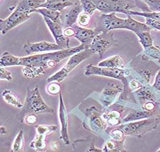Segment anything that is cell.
Masks as SVG:
<instances>
[{
  "mask_svg": "<svg viewBox=\"0 0 160 152\" xmlns=\"http://www.w3.org/2000/svg\"><path fill=\"white\" fill-rule=\"evenodd\" d=\"M85 49H87L86 46L80 44L79 46L59 51L20 57V66L24 67L22 70V74L29 79H33L42 75L47 69L54 68L62 60L72 56Z\"/></svg>",
  "mask_w": 160,
  "mask_h": 152,
  "instance_id": "6da1fadb",
  "label": "cell"
},
{
  "mask_svg": "<svg viewBox=\"0 0 160 152\" xmlns=\"http://www.w3.org/2000/svg\"><path fill=\"white\" fill-rule=\"evenodd\" d=\"M160 123V116L156 115L151 118L121 124L116 127L121 129L126 136L142 138L149 132L155 130Z\"/></svg>",
  "mask_w": 160,
  "mask_h": 152,
  "instance_id": "7a4b0ae2",
  "label": "cell"
},
{
  "mask_svg": "<svg viewBox=\"0 0 160 152\" xmlns=\"http://www.w3.org/2000/svg\"><path fill=\"white\" fill-rule=\"evenodd\" d=\"M54 113V109L47 105L42 99L38 86L27 90L24 106L22 109V115L23 114H39Z\"/></svg>",
  "mask_w": 160,
  "mask_h": 152,
  "instance_id": "3957f363",
  "label": "cell"
},
{
  "mask_svg": "<svg viewBox=\"0 0 160 152\" xmlns=\"http://www.w3.org/2000/svg\"><path fill=\"white\" fill-rule=\"evenodd\" d=\"M132 71L126 69H112L107 68V67H101L99 66H94L92 64H88L86 66L84 71L85 76H99L109 77L111 79L121 80L124 86V90L122 92V94L128 93L129 84L127 78L131 75Z\"/></svg>",
  "mask_w": 160,
  "mask_h": 152,
  "instance_id": "277c9868",
  "label": "cell"
},
{
  "mask_svg": "<svg viewBox=\"0 0 160 152\" xmlns=\"http://www.w3.org/2000/svg\"><path fill=\"white\" fill-rule=\"evenodd\" d=\"M92 54H94L89 49H85L78 53L74 54V55L70 56V59L67 62V64L60 70L47 79V82L49 83L52 81H57L60 83L61 81H64L68 76L70 72L77 66H79L80 64H82V62L89 59Z\"/></svg>",
  "mask_w": 160,
  "mask_h": 152,
  "instance_id": "5b68a950",
  "label": "cell"
},
{
  "mask_svg": "<svg viewBox=\"0 0 160 152\" xmlns=\"http://www.w3.org/2000/svg\"><path fill=\"white\" fill-rule=\"evenodd\" d=\"M102 114L94 106L87 108L85 111V118L83 121L84 128L96 135L102 136L104 134H107L105 129L106 123L102 119Z\"/></svg>",
  "mask_w": 160,
  "mask_h": 152,
  "instance_id": "8992f818",
  "label": "cell"
},
{
  "mask_svg": "<svg viewBox=\"0 0 160 152\" xmlns=\"http://www.w3.org/2000/svg\"><path fill=\"white\" fill-rule=\"evenodd\" d=\"M97 9L102 14L109 13H123L129 14V12L133 10L137 4L129 0H103L97 4Z\"/></svg>",
  "mask_w": 160,
  "mask_h": 152,
  "instance_id": "52a82bcc",
  "label": "cell"
},
{
  "mask_svg": "<svg viewBox=\"0 0 160 152\" xmlns=\"http://www.w3.org/2000/svg\"><path fill=\"white\" fill-rule=\"evenodd\" d=\"M114 43V34L112 31L100 32L94 37L93 40L87 49L93 54H97L99 58H102L104 54Z\"/></svg>",
  "mask_w": 160,
  "mask_h": 152,
  "instance_id": "ba28073f",
  "label": "cell"
},
{
  "mask_svg": "<svg viewBox=\"0 0 160 152\" xmlns=\"http://www.w3.org/2000/svg\"><path fill=\"white\" fill-rule=\"evenodd\" d=\"M125 19L118 17L115 13L102 14L97 19L95 29L98 32H110L124 29Z\"/></svg>",
  "mask_w": 160,
  "mask_h": 152,
  "instance_id": "9c48e42d",
  "label": "cell"
},
{
  "mask_svg": "<svg viewBox=\"0 0 160 152\" xmlns=\"http://www.w3.org/2000/svg\"><path fill=\"white\" fill-rule=\"evenodd\" d=\"M57 129L58 126L57 125L40 124L36 126V136L30 143V148L39 152L46 151L47 149L46 144L47 136Z\"/></svg>",
  "mask_w": 160,
  "mask_h": 152,
  "instance_id": "30bf717a",
  "label": "cell"
},
{
  "mask_svg": "<svg viewBox=\"0 0 160 152\" xmlns=\"http://www.w3.org/2000/svg\"><path fill=\"white\" fill-rule=\"evenodd\" d=\"M124 90V86H122L117 81H112L104 87L103 90L97 94L96 100L104 107L107 108L114 103L117 96Z\"/></svg>",
  "mask_w": 160,
  "mask_h": 152,
  "instance_id": "8fae6325",
  "label": "cell"
},
{
  "mask_svg": "<svg viewBox=\"0 0 160 152\" xmlns=\"http://www.w3.org/2000/svg\"><path fill=\"white\" fill-rule=\"evenodd\" d=\"M30 18V14L27 12L14 9L10 15L5 19L0 20V31L2 35L6 34L14 27L20 25L28 20Z\"/></svg>",
  "mask_w": 160,
  "mask_h": 152,
  "instance_id": "7c38bea8",
  "label": "cell"
},
{
  "mask_svg": "<svg viewBox=\"0 0 160 152\" xmlns=\"http://www.w3.org/2000/svg\"><path fill=\"white\" fill-rule=\"evenodd\" d=\"M124 110V106L118 102H114L112 105L104 109L102 116L105 123L109 126L108 128H113L122 124V119H121V116Z\"/></svg>",
  "mask_w": 160,
  "mask_h": 152,
  "instance_id": "4fadbf2b",
  "label": "cell"
},
{
  "mask_svg": "<svg viewBox=\"0 0 160 152\" xmlns=\"http://www.w3.org/2000/svg\"><path fill=\"white\" fill-rule=\"evenodd\" d=\"M59 119L60 123V138L64 144L68 145L70 144L69 137V120L68 113L65 106L62 92L59 94Z\"/></svg>",
  "mask_w": 160,
  "mask_h": 152,
  "instance_id": "5bb4252c",
  "label": "cell"
},
{
  "mask_svg": "<svg viewBox=\"0 0 160 152\" xmlns=\"http://www.w3.org/2000/svg\"><path fill=\"white\" fill-rule=\"evenodd\" d=\"M45 23L48 27L49 30L53 36L55 42L62 49H67L69 47V40L64 34V27L61 24L52 21L47 17H43Z\"/></svg>",
  "mask_w": 160,
  "mask_h": 152,
  "instance_id": "9a60e30c",
  "label": "cell"
},
{
  "mask_svg": "<svg viewBox=\"0 0 160 152\" xmlns=\"http://www.w3.org/2000/svg\"><path fill=\"white\" fill-rule=\"evenodd\" d=\"M61 49H62L57 43H52V42H35V43L27 42L23 46L24 51L29 55L36 53H41V52L59 51Z\"/></svg>",
  "mask_w": 160,
  "mask_h": 152,
  "instance_id": "2e32d148",
  "label": "cell"
},
{
  "mask_svg": "<svg viewBox=\"0 0 160 152\" xmlns=\"http://www.w3.org/2000/svg\"><path fill=\"white\" fill-rule=\"evenodd\" d=\"M83 12L82 4L78 0V2H75L73 6L66 12L64 9L61 12V17H60V22L62 27L64 28L72 27L75 24L78 17L81 12Z\"/></svg>",
  "mask_w": 160,
  "mask_h": 152,
  "instance_id": "e0dca14e",
  "label": "cell"
},
{
  "mask_svg": "<svg viewBox=\"0 0 160 152\" xmlns=\"http://www.w3.org/2000/svg\"><path fill=\"white\" fill-rule=\"evenodd\" d=\"M72 27L75 30L74 38H76L77 40L80 42L81 44L86 46L87 48L91 44L94 37L99 32L95 28L87 29L79 25H76V24H74Z\"/></svg>",
  "mask_w": 160,
  "mask_h": 152,
  "instance_id": "ac0fdd59",
  "label": "cell"
},
{
  "mask_svg": "<svg viewBox=\"0 0 160 152\" xmlns=\"http://www.w3.org/2000/svg\"><path fill=\"white\" fill-rule=\"evenodd\" d=\"M127 18L125 19V24L124 29L132 31L135 34L142 32H150L152 29L146 23H142L141 22L135 20L132 17V15L127 14Z\"/></svg>",
  "mask_w": 160,
  "mask_h": 152,
  "instance_id": "d6986e66",
  "label": "cell"
},
{
  "mask_svg": "<svg viewBox=\"0 0 160 152\" xmlns=\"http://www.w3.org/2000/svg\"><path fill=\"white\" fill-rule=\"evenodd\" d=\"M154 116H156L155 115V112L144 110L143 109L142 110L141 109H134V110L130 111L124 118L122 119V124L151 118V117Z\"/></svg>",
  "mask_w": 160,
  "mask_h": 152,
  "instance_id": "ffe728a7",
  "label": "cell"
},
{
  "mask_svg": "<svg viewBox=\"0 0 160 152\" xmlns=\"http://www.w3.org/2000/svg\"><path fill=\"white\" fill-rule=\"evenodd\" d=\"M152 89L153 86H142L140 88L134 91V93L137 95V98L142 106L147 101H156V96L153 93Z\"/></svg>",
  "mask_w": 160,
  "mask_h": 152,
  "instance_id": "44dd1931",
  "label": "cell"
},
{
  "mask_svg": "<svg viewBox=\"0 0 160 152\" xmlns=\"http://www.w3.org/2000/svg\"><path fill=\"white\" fill-rule=\"evenodd\" d=\"M74 4V2L69 0H46V2L42 4L40 7L62 12L64 9L73 6Z\"/></svg>",
  "mask_w": 160,
  "mask_h": 152,
  "instance_id": "7402d4cb",
  "label": "cell"
},
{
  "mask_svg": "<svg viewBox=\"0 0 160 152\" xmlns=\"http://www.w3.org/2000/svg\"><path fill=\"white\" fill-rule=\"evenodd\" d=\"M2 97L3 100L7 104L17 109H22L24 106V103L20 99L19 97L14 94L13 91L9 89H4L2 92Z\"/></svg>",
  "mask_w": 160,
  "mask_h": 152,
  "instance_id": "603a6c76",
  "label": "cell"
},
{
  "mask_svg": "<svg viewBox=\"0 0 160 152\" xmlns=\"http://www.w3.org/2000/svg\"><path fill=\"white\" fill-rule=\"evenodd\" d=\"M97 66L112 69H124V61L121 56L115 55L99 62Z\"/></svg>",
  "mask_w": 160,
  "mask_h": 152,
  "instance_id": "cb8c5ba5",
  "label": "cell"
},
{
  "mask_svg": "<svg viewBox=\"0 0 160 152\" xmlns=\"http://www.w3.org/2000/svg\"><path fill=\"white\" fill-rule=\"evenodd\" d=\"M124 140H116L114 139H109L105 142L102 149L104 152H125L127 151L124 147Z\"/></svg>",
  "mask_w": 160,
  "mask_h": 152,
  "instance_id": "d4e9b609",
  "label": "cell"
},
{
  "mask_svg": "<svg viewBox=\"0 0 160 152\" xmlns=\"http://www.w3.org/2000/svg\"><path fill=\"white\" fill-rule=\"evenodd\" d=\"M20 66V56H14L9 51H4L0 57V66Z\"/></svg>",
  "mask_w": 160,
  "mask_h": 152,
  "instance_id": "484cf974",
  "label": "cell"
},
{
  "mask_svg": "<svg viewBox=\"0 0 160 152\" xmlns=\"http://www.w3.org/2000/svg\"><path fill=\"white\" fill-rule=\"evenodd\" d=\"M36 13L40 14L43 17H47L52 21L57 22V23L61 24L60 22V17H61V12L53 10L47 8H44V7H39L34 11Z\"/></svg>",
  "mask_w": 160,
  "mask_h": 152,
  "instance_id": "4316f807",
  "label": "cell"
},
{
  "mask_svg": "<svg viewBox=\"0 0 160 152\" xmlns=\"http://www.w3.org/2000/svg\"><path fill=\"white\" fill-rule=\"evenodd\" d=\"M24 148V132L22 130L19 131L15 137L12 145L11 151L13 152H22Z\"/></svg>",
  "mask_w": 160,
  "mask_h": 152,
  "instance_id": "83f0119b",
  "label": "cell"
},
{
  "mask_svg": "<svg viewBox=\"0 0 160 152\" xmlns=\"http://www.w3.org/2000/svg\"><path fill=\"white\" fill-rule=\"evenodd\" d=\"M136 35L138 37L139 41L144 49L148 48V47H152L154 45L153 38L150 34V32H138L136 34Z\"/></svg>",
  "mask_w": 160,
  "mask_h": 152,
  "instance_id": "f1b7e54d",
  "label": "cell"
},
{
  "mask_svg": "<svg viewBox=\"0 0 160 152\" xmlns=\"http://www.w3.org/2000/svg\"><path fill=\"white\" fill-rule=\"evenodd\" d=\"M79 1L82 4L83 12L89 14L91 16L93 15L97 10H98L96 4L92 0H79Z\"/></svg>",
  "mask_w": 160,
  "mask_h": 152,
  "instance_id": "f546056e",
  "label": "cell"
},
{
  "mask_svg": "<svg viewBox=\"0 0 160 152\" xmlns=\"http://www.w3.org/2000/svg\"><path fill=\"white\" fill-rule=\"evenodd\" d=\"M129 14L132 16H141L144 18H150L160 20V12H138L132 10Z\"/></svg>",
  "mask_w": 160,
  "mask_h": 152,
  "instance_id": "4dcf8cb0",
  "label": "cell"
},
{
  "mask_svg": "<svg viewBox=\"0 0 160 152\" xmlns=\"http://www.w3.org/2000/svg\"><path fill=\"white\" fill-rule=\"evenodd\" d=\"M46 91L50 95H57L62 92V86L59 84V82L52 81L47 84Z\"/></svg>",
  "mask_w": 160,
  "mask_h": 152,
  "instance_id": "1f68e13d",
  "label": "cell"
},
{
  "mask_svg": "<svg viewBox=\"0 0 160 152\" xmlns=\"http://www.w3.org/2000/svg\"><path fill=\"white\" fill-rule=\"evenodd\" d=\"M90 22H91V15L85 12H81L77 21L79 26L83 27L89 26L90 24Z\"/></svg>",
  "mask_w": 160,
  "mask_h": 152,
  "instance_id": "d6a6232c",
  "label": "cell"
},
{
  "mask_svg": "<svg viewBox=\"0 0 160 152\" xmlns=\"http://www.w3.org/2000/svg\"><path fill=\"white\" fill-rule=\"evenodd\" d=\"M150 12H160V0H144Z\"/></svg>",
  "mask_w": 160,
  "mask_h": 152,
  "instance_id": "836d02e7",
  "label": "cell"
},
{
  "mask_svg": "<svg viewBox=\"0 0 160 152\" xmlns=\"http://www.w3.org/2000/svg\"><path fill=\"white\" fill-rule=\"evenodd\" d=\"M7 80L11 81L12 80V75L11 72L7 71L5 67L0 66V80Z\"/></svg>",
  "mask_w": 160,
  "mask_h": 152,
  "instance_id": "e575fe53",
  "label": "cell"
},
{
  "mask_svg": "<svg viewBox=\"0 0 160 152\" xmlns=\"http://www.w3.org/2000/svg\"><path fill=\"white\" fill-rule=\"evenodd\" d=\"M23 121L29 125H34L38 121V116L35 114H27L24 116Z\"/></svg>",
  "mask_w": 160,
  "mask_h": 152,
  "instance_id": "d590c367",
  "label": "cell"
},
{
  "mask_svg": "<svg viewBox=\"0 0 160 152\" xmlns=\"http://www.w3.org/2000/svg\"><path fill=\"white\" fill-rule=\"evenodd\" d=\"M145 19H146V24L152 28V29H154L160 31V20L150 18H145Z\"/></svg>",
  "mask_w": 160,
  "mask_h": 152,
  "instance_id": "8d00e7d4",
  "label": "cell"
},
{
  "mask_svg": "<svg viewBox=\"0 0 160 152\" xmlns=\"http://www.w3.org/2000/svg\"><path fill=\"white\" fill-rule=\"evenodd\" d=\"M64 36L67 37V38H70V37H74L75 34V30L72 27H67V28L64 29Z\"/></svg>",
  "mask_w": 160,
  "mask_h": 152,
  "instance_id": "74e56055",
  "label": "cell"
},
{
  "mask_svg": "<svg viewBox=\"0 0 160 152\" xmlns=\"http://www.w3.org/2000/svg\"><path fill=\"white\" fill-rule=\"evenodd\" d=\"M152 86L155 89H157V91H160V71H158V73L157 74L156 76H155L154 82Z\"/></svg>",
  "mask_w": 160,
  "mask_h": 152,
  "instance_id": "f35d334b",
  "label": "cell"
},
{
  "mask_svg": "<svg viewBox=\"0 0 160 152\" xmlns=\"http://www.w3.org/2000/svg\"><path fill=\"white\" fill-rule=\"evenodd\" d=\"M1 129V134H5V133H6V129H4V130H3V129H4V127L3 126H2L1 127V129Z\"/></svg>",
  "mask_w": 160,
  "mask_h": 152,
  "instance_id": "ab89813d",
  "label": "cell"
},
{
  "mask_svg": "<svg viewBox=\"0 0 160 152\" xmlns=\"http://www.w3.org/2000/svg\"><path fill=\"white\" fill-rule=\"evenodd\" d=\"M157 152H160V149H159V150H157Z\"/></svg>",
  "mask_w": 160,
  "mask_h": 152,
  "instance_id": "60d3db41",
  "label": "cell"
},
{
  "mask_svg": "<svg viewBox=\"0 0 160 152\" xmlns=\"http://www.w3.org/2000/svg\"><path fill=\"white\" fill-rule=\"evenodd\" d=\"M141 1H142V2H143V1H144V0H141Z\"/></svg>",
  "mask_w": 160,
  "mask_h": 152,
  "instance_id": "b9f144b4",
  "label": "cell"
}]
</instances>
